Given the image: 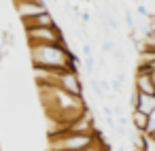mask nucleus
<instances>
[{
  "mask_svg": "<svg viewBox=\"0 0 155 151\" xmlns=\"http://www.w3.org/2000/svg\"><path fill=\"white\" fill-rule=\"evenodd\" d=\"M38 92H41V102L45 106V113L53 119V126H55V130H49V134L66 128L70 121H74L79 115H83L89 109L83 96L68 94L58 85H45V87H38Z\"/></svg>",
  "mask_w": 155,
  "mask_h": 151,
  "instance_id": "nucleus-1",
  "label": "nucleus"
},
{
  "mask_svg": "<svg viewBox=\"0 0 155 151\" xmlns=\"http://www.w3.org/2000/svg\"><path fill=\"white\" fill-rule=\"evenodd\" d=\"M72 51L66 45H32L30 60L32 68H49V70H66L70 68Z\"/></svg>",
  "mask_w": 155,
  "mask_h": 151,
  "instance_id": "nucleus-2",
  "label": "nucleus"
},
{
  "mask_svg": "<svg viewBox=\"0 0 155 151\" xmlns=\"http://www.w3.org/2000/svg\"><path fill=\"white\" fill-rule=\"evenodd\" d=\"M100 138H102V134L98 130L91 134L60 130V132L49 134V151H85L87 147L96 145Z\"/></svg>",
  "mask_w": 155,
  "mask_h": 151,
  "instance_id": "nucleus-3",
  "label": "nucleus"
},
{
  "mask_svg": "<svg viewBox=\"0 0 155 151\" xmlns=\"http://www.w3.org/2000/svg\"><path fill=\"white\" fill-rule=\"evenodd\" d=\"M28 47L32 45H66L64 32L60 26H41V28H24Z\"/></svg>",
  "mask_w": 155,
  "mask_h": 151,
  "instance_id": "nucleus-4",
  "label": "nucleus"
},
{
  "mask_svg": "<svg viewBox=\"0 0 155 151\" xmlns=\"http://www.w3.org/2000/svg\"><path fill=\"white\" fill-rule=\"evenodd\" d=\"M58 87H62L64 92L68 94H74V96H83V79L79 75V70H72V68H66L58 75Z\"/></svg>",
  "mask_w": 155,
  "mask_h": 151,
  "instance_id": "nucleus-5",
  "label": "nucleus"
},
{
  "mask_svg": "<svg viewBox=\"0 0 155 151\" xmlns=\"http://www.w3.org/2000/svg\"><path fill=\"white\" fill-rule=\"evenodd\" d=\"M13 5H15V11H17L21 22H28L32 17H36L38 13L47 11L45 0H28V2H13Z\"/></svg>",
  "mask_w": 155,
  "mask_h": 151,
  "instance_id": "nucleus-6",
  "label": "nucleus"
},
{
  "mask_svg": "<svg viewBox=\"0 0 155 151\" xmlns=\"http://www.w3.org/2000/svg\"><path fill=\"white\" fill-rule=\"evenodd\" d=\"M24 24V28H41V26H58V22H55V17H53V13L47 9V11H43V13H38L36 17H32V19H28V22H21Z\"/></svg>",
  "mask_w": 155,
  "mask_h": 151,
  "instance_id": "nucleus-7",
  "label": "nucleus"
},
{
  "mask_svg": "<svg viewBox=\"0 0 155 151\" xmlns=\"http://www.w3.org/2000/svg\"><path fill=\"white\" fill-rule=\"evenodd\" d=\"M130 123H132V128H134V130H138V132L147 134V126H149V113L138 111V109H132V111H130Z\"/></svg>",
  "mask_w": 155,
  "mask_h": 151,
  "instance_id": "nucleus-8",
  "label": "nucleus"
},
{
  "mask_svg": "<svg viewBox=\"0 0 155 151\" xmlns=\"http://www.w3.org/2000/svg\"><path fill=\"white\" fill-rule=\"evenodd\" d=\"M134 109L144 111V113L151 115L153 109H155V96H153V94H140V92H138V104H136Z\"/></svg>",
  "mask_w": 155,
  "mask_h": 151,
  "instance_id": "nucleus-9",
  "label": "nucleus"
},
{
  "mask_svg": "<svg viewBox=\"0 0 155 151\" xmlns=\"http://www.w3.org/2000/svg\"><path fill=\"white\" fill-rule=\"evenodd\" d=\"M89 87H91V92H94V96L96 98H104V89H102V83L96 79V77H89Z\"/></svg>",
  "mask_w": 155,
  "mask_h": 151,
  "instance_id": "nucleus-10",
  "label": "nucleus"
},
{
  "mask_svg": "<svg viewBox=\"0 0 155 151\" xmlns=\"http://www.w3.org/2000/svg\"><path fill=\"white\" fill-rule=\"evenodd\" d=\"M94 55H85L83 60H81V66L85 68V72H87V77H94Z\"/></svg>",
  "mask_w": 155,
  "mask_h": 151,
  "instance_id": "nucleus-11",
  "label": "nucleus"
},
{
  "mask_svg": "<svg viewBox=\"0 0 155 151\" xmlns=\"http://www.w3.org/2000/svg\"><path fill=\"white\" fill-rule=\"evenodd\" d=\"M85 151H110V147H108V145L104 143V138H100V140H98L96 145H91V147H87Z\"/></svg>",
  "mask_w": 155,
  "mask_h": 151,
  "instance_id": "nucleus-12",
  "label": "nucleus"
},
{
  "mask_svg": "<svg viewBox=\"0 0 155 151\" xmlns=\"http://www.w3.org/2000/svg\"><path fill=\"white\" fill-rule=\"evenodd\" d=\"M115 47H117V43H115V41H110V39H106V41H102V45H100V51H102V53H110Z\"/></svg>",
  "mask_w": 155,
  "mask_h": 151,
  "instance_id": "nucleus-13",
  "label": "nucleus"
},
{
  "mask_svg": "<svg viewBox=\"0 0 155 151\" xmlns=\"http://www.w3.org/2000/svg\"><path fill=\"white\" fill-rule=\"evenodd\" d=\"M81 53H83V58L85 55H91V43L89 41H83L81 43Z\"/></svg>",
  "mask_w": 155,
  "mask_h": 151,
  "instance_id": "nucleus-14",
  "label": "nucleus"
},
{
  "mask_svg": "<svg viewBox=\"0 0 155 151\" xmlns=\"http://www.w3.org/2000/svg\"><path fill=\"white\" fill-rule=\"evenodd\" d=\"M151 132H155V109L149 115V126H147V134H151Z\"/></svg>",
  "mask_w": 155,
  "mask_h": 151,
  "instance_id": "nucleus-15",
  "label": "nucleus"
},
{
  "mask_svg": "<svg viewBox=\"0 0 155 151\" xmlns=\"http://www.w3.org/2000/svg\"><path fill=\"white\" fill-rule=\"evenodd\" d=\"M149 75H151V81H153V85H155V68H151Z\"/></svg>",
  "mask_w": 155,
  "mask_h": 151,
  "instance_id": "nucleus-16",
  "label": "nucleus"
},
{
  "mask_svg": "<svg viewBox=\"0 0 155 151\" xmlns=\"http://www.w3.org/2000/svg\"><path fill=\"white\" fill-rule=\"evenodd\" d=\"M149 138H151V140L155 143V132H151V134H149Z\"/></svg>",
  "mask_w": 155,
  "mask_h": 151,
  "instance_id": "nucleus-17",
  "label": "nucleus"
},
{
  "mask_svg": "<svg viewBox=\"0 0 155 151\" xmlns=\"http://www.w3.org/2000/svg\"><path fill=\"white\" fill-rule=\"evenodd\" d=\"M13 2H28V0H13Z\"/></svg>",
  "mask_w": 155,
  "mask_h": 151,
  "instance_id": "nucleus-18",
  "label": "nucleus"
},
{
  "mask_svg": "<svg viewBox=\"0 0 155 151\" xmlns=\"http://www.w3.org/2000/svg\"><path fill=\"white\" fill-rule=\"evenodd\" d=\"M153 96H155V92H153Z\"/></svg>",
  "mask_w": 155,
  "mask_h": 151,
  "instance_id": "nucleus-19",
  "label": "nucleus"
}]
</instances>
